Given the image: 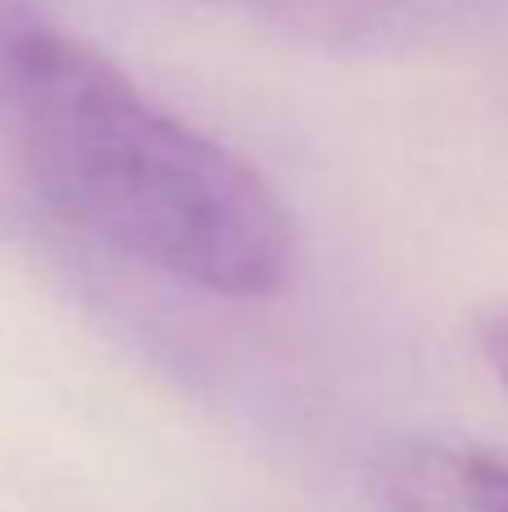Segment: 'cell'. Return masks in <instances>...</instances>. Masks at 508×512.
Here are the masks:
<instances>
[{"mask_svg": "<svg viewBox=\"0 0 508 512\" xmlns=\"http://www.w3.org/2000/svg\"><path fill=\"white\" fill-rule=\"evenodd\" d=\"M387 512H508V459L482 445L410 441L383 468Z\"/></svg>", "mask_w": 508, "mask_h": 512, "instance_id": "7a4b0ae2", "label": "cell"}, {"mask_svg": "<svg viewBox=\"0 0 508 512\" xmlns=\"http://www.w3.org/2000/svg\"><path fill=\"white\" fill-rule=\"evenodd\" d=\"M0 90L27 180L68 230L212 297L261 301L288 283L297 230L270 180L95 45L18 27L0 45Z\"/></svg>", "mask_w": 508, "mask_h": 512, "instance_id": "6da1fadb", "label": "cell"}, {"mask_svg": "<svg viewBox=\"0 0 508 512\" xmlns=\"http://www.w3.org/2000/svg\"><path fill=\"white\" fill-rule=\"evenodd\" d=\"M477 346H482V360L491 364V373L500 378V387L508 391V306L482 315V324H477Z\"/></svg>", "mask_w": 508, "mask_h": 512, "instance_id": "3957f363", "label": "cell"}]
</instances>
